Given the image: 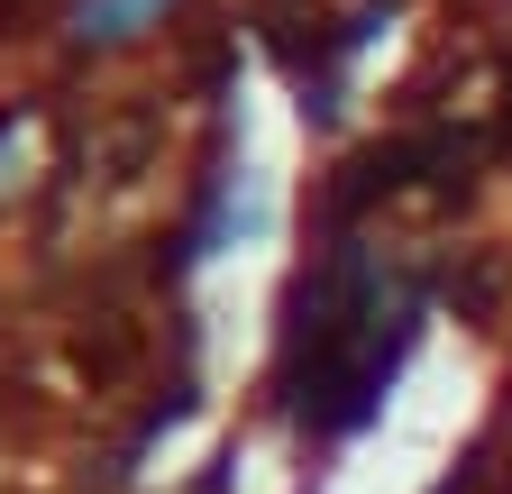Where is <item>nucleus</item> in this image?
Listing matches in <instances>:
<instances>
[{"label": "nucleus", "mask_w": 512, "mask_h": 494, "mask_svg": "<svg viewBox=\"0 0 512 494\" xmlns=\"http://www.w3.org/2000/svg\"><path fill=\"white\" fill-rule=\"evenodd\" d=\"M467 156H476V138H458V129H412V138H375V147H357L330 183H320V193H311V229L320 238H348L375 202H394V193H412V183L421 174H448L439 183V193L448 202H458L467 193Z\"/></svg>", "instance_id": "nucleus-1"}, {"label": "nucleus", "mask_w": 512, "mask_h": 494, "mask_svg": "<svg viewBox=\"0 0 512 494\" xmlns=\"http://www.w3.org/2000/svg\"><path fill=\"white\" fill-rule=\"evenodd\" d=\"M138 357H147V330L128 321V312H83L74 321V366L92 376V394L119 385V376H138Z\"/></svg>", "instance_id": "nucleus-2"}, {"label": "nucleus", "mask_w": 512, "mask_h": 494, "mask_svg": "<svg viewBox=\"0 0 512 494\" xmlns=\"http://www.w3.org/2000/svg\"><path fill=\"white\" fill-rule=\"evenodd\" d=\"M485 467H494V449L476 440V449H467L458 467H448V476H439V494H476V485H485Z\"/></svg>", "instance_id": "nucleus-5"}, {"label": "nucleus", "mask_w": 512, "mask_h": 494, "mask_svg": "<svg viewBox=\"0 0 512 494\" xmlns=\"http://www.w3.org/2000/svg\"><path fill=\"white\" fill-rule=\"evenodd\" d=\"M156 10H174V0H83V10H74V37L83 46H119V37H138Z\"/></svg>", "instance_id": "nucleus-4"}, {"label": "nucleus", "mask_w": 512, "mask_h": 494, "mask_svg": "<svg viewBox=\"0 0 512 494\" xmlns=\"http://www.w3.org/2000/svg\"><path fill=\"white\" fill-rule=\"evenodd\" d=\"M503 412H512V394H503Z\"/></svg>", "instance_id": "nucleus-7"}, {"label": "nucleus", "mask_w": 512, "mask_h": 494, "mask_svg": "<svg viewBox=\"0 0 512 494\" xmlns=\"http://www.w3.org/2000/svg\"><path fill=\"white\" fill-rule=\"evenodd\" d=\"M503 138H512V92H503Z\"/></svg>", "instance_id": "nucleus-6"}, {"label": "nucleus", "mask_w": 512, "mask_h": 494, "mask_svg": "<svg viewBox=\"0 0 512 494\" xmlns=\"http://www.w3.org/2000/svg\"><path fill=\"white\" fill-rule=\"evenodd\" d=\"M503 284H512V257H503V247H458V266H448V302H458V321H494Z\"/></svg>", "instance_id": "nucleus-3"}]
</instances>
